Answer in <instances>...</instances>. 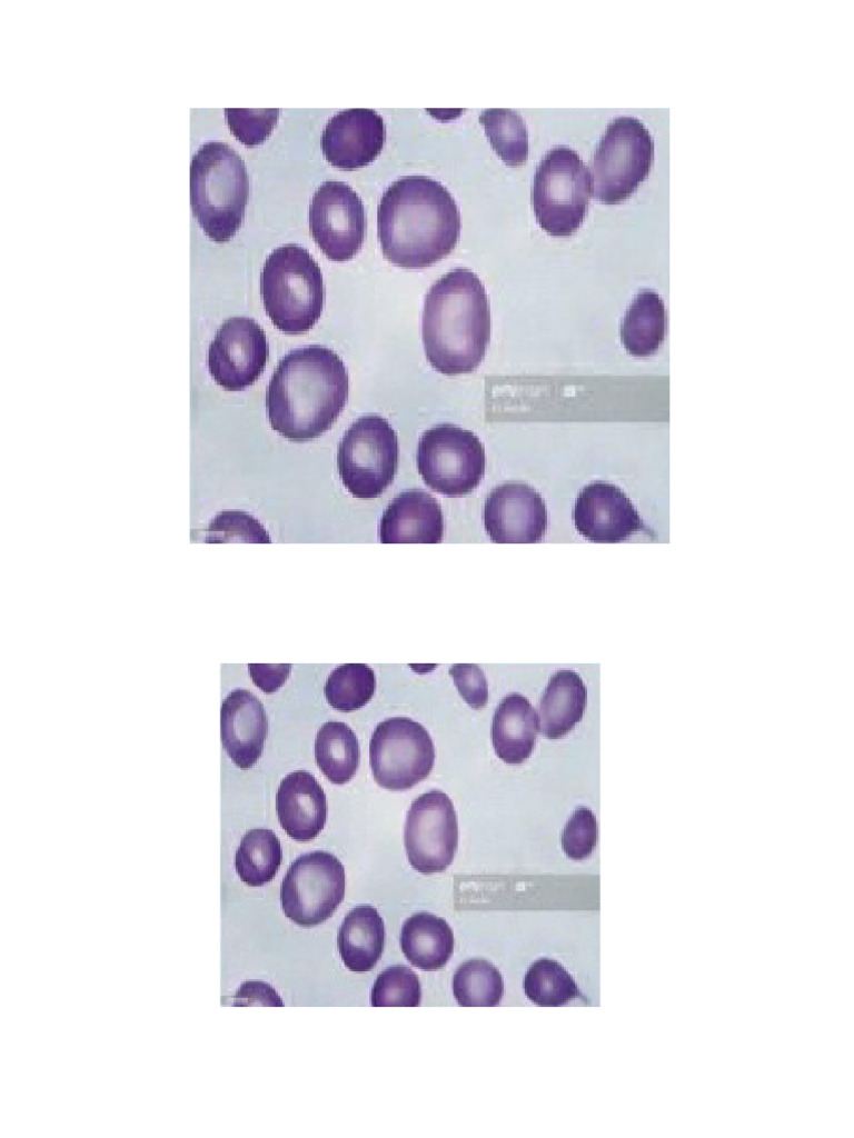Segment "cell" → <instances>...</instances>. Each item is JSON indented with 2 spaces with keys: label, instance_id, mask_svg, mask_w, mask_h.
<instances>
[{
  "label": "cell",
  "instance_id": "6da1fadb",
  "mask_svg": "<svg viewBox=\"0 0 854 1138\" xmlns=\"http://www.w3.org/2000/svg\"><path fill=\"white\" fill-rule=\"evenodd\" d=\"M377 228L388 261L405 269H423L455 248L460 214L440 182L426 176H405L383 193Z\"/></svg>",
  "mask_w": 854,
  "mask_h": 1138
},
{
  "label": "cell",
  "instance_id": "7a4b0ae2",
  "mask_svg": "<svg viewBox=\"0 0 854 1138\" xmlns=\"http://www.w3.org/2000/svg\"><path fill=\"white\" fill-rule=\"evenodd\" d=\"M348 397L342 360L321 346L297 348L278 363L267 388L271 428L291 441H308L327 431Z\"/></svg>",
  "mask_w": 854,
  "mask_h": 1138
},
{
  "label": "cell",
  "instance_id": "3957f363",
  "mask_svg": "<svg viewBox=\"0 0 854 1138\" xmlns=\"http://www.w3.org/2000/svg\"><path fill=\"white\" fill-rule=\"evenodd\" d=\"M421 337L427 360L440 373H467L480 365L490 337V312L485 288L473 271L454 269L430 287Z\"/></svg>",
  "mask_w": 854,
  "mask_h": 1138
},
{
  "label": "cell",
  "instance_id": "277c9868",
  "mask_svg": "<svg viewBox=\"0 0 854 1138\" xmlns=\"http://www.w3.org/2000/svg\"><path fill=\"white\" fill-rule=\"evenodd\" d=\"M248 198L246 166L224 141H208L190 164V202L199 226L215 242H227L241 226Z\"/></svg>",
  "mask_w": 854,
  "mask_h": 1138
},
{
  "label": "cell",
  "instance_id": "5b68a950",
  "mask_svg": "<svg viewBox=\"0 0 854 1138\" xmlns=\"http://www.w3.org/2000/svg\"><path fill=\"white\" fill-rule=\"evenodd\" d=\"M260 293L267 315L280 331L304 333L322 312L321 270L307 249L292 243L278 247L264 264Z\"/></svg>",
  "mask_w": 854,
  "mask_h": 1138
},
{
  "label": "cell",
  "instance_id": "8992f818",
  "mask_svg": "<svg viewBox=\"0 0 854 1138\" xmlns=\"http://www.w3.org/2000/svg\"><path fill=\"white\" fill-rule=\"evenodd\" d=\"M592 194L590 172L575 150L555 147L537 166L532 204L538 224L548 234H573L584 221Z\"/></svg>",
  "mask_w": 854,
  "mask_h": 1138
},
{
  "label": "cell",
  "instance_id": "52a82bcc",
  "mask_svg": "<svg viewBox=\"0 0 854 1138\" xmlns=\"http://www.w3.org/2000/svg\"><path fill=\"white\" fill-rule=\"evenodd\" d=\"M653 160L654 141L643 122L627 116L615 118L593 156L594 197L606 204L627 199L648 176Z\"/></svg>",
  "mask_w": 854,
  "mask_h": 1138
},
{
  "label": "cell",
  "instance_id": "ba28073f",
  "mask_svg": "<svg viewBox=\"0 0 854 1138\" xmlns=\"http://www.w3.org/2000/svg\"><path fill=\"white\" fill-rule=\"evenodd\" d=\"M398 439L378 415L358 418L338 448V472L345 488L358 499H374L393 482L398 466Z\"/></svg>",
  "mask_w": 854,
  "mask_h": 1138
},
{
  "label": "cell",
  "instance_id": "9c48e42d",
  "mask_svg": "<svg viewBox=\"0 0 854 1138\" xmlns=\"http://www.w3.org/2000/svg\"><path fill=\"white\" fill-rule=\"evenodd\" d=\"M485 449L471 431L451 423L425 431L417 448V468L424 482L446 496L473 491L485 472Z\"/></svg>",
  "mask_w": 854,
  "mask_h": 1138
},
{
  "label": "cell",
  "instance_id": "30bf717a",
  "mask_svg": "<svg viewBox=\"0 0 854 1138\" xmlns=\"http://www.w3.org/2000/svg\"><path fill=\"white\" fill-rule=\"evenodd\" d=\"M434 762V742L419 722L393 717L375 728L369 741V763L380 787L410 789L428 777Z\"/></svg>",
  "mask_w": 854,
  "mask_h": 1138
},
{
  "label": "cell",
  "instance_id": "8fae6325",
  "mask_svg": "<svg viewBox=\"0 0 854 1138\" xmlns=\"http://www.w3.org/2000/svg\"><path fill=\"white\" fill-rule=\"evenodd\" d=\"M344 895V866L332 854L321 850L299 856L288 868L280 887L285 916L301 927L327 920Z\"/></svg>",
  "mask_w": 854,
  "mask_h": 1138
},
{
  "label": "cell",
  "instance_id": "7c38bea8",
  "mask_svg": "<svg viewBox=\"0 0 854 1138\" xmlns=\"http://www.w3.org/2000/svg\"><path fill=\"white\" fill-rule=\"evenodd\" d=\"M404 843L408 861L418 872H441L451 864L458 846V822L445 792L431 790L411 802Z\"/></svg>",
  "mask_w": 854,
  "mask_h": 1138
},
{
  "label": "cell",
  "instance_id": "4fadbf2b",
  "mask_svg": "<svg viewBox=\"0 0 854 1138\" xmlns=\"http://www.w3.org/2000/svg\"><path fill=\"white\" fill-rule=\"evenodd\" d=\"M311 236L332 261L350 260L361 248L366 214L360 197L341 181H326L315 191L309 207Z\"/></svg>",
  "mask_w": 854,
  "mask_h": 1138
},
{
  "label": "cell",
  "instance_id": "5bb4252c",
  "mask_svg": "<svg viewBox=\"0 0 854 1138\" xmlns=\"http://www.w3.org/2000/svg\"><path fill=\"white\" fill-rule=\"evenodd\" d=\"M268 355L261 327L250 318L232 317L220 326L209 346V372L224 389L240 391L260 377Z\"/></svg>",
  "mask_w": 854,
  "mask_h": 1138
},
{
  "label": "cell",
  "instance_id": "9a60e30c",
  "mask_svg": "<svg viewBox=\"0 0 854 1138\" xmlns=\"http://www.w3.org/2000/svg\"><path fill=\"white\" fill-rule=\"evenodd\" d=\"M484 525L491 541L530 543L543 539L547 510L542 496L522 482L503 483L488 495Z\"/></svg>",
  "mask_w": 854,
  "mask_h": 1138
},
{
  "label": "cell",
  "instance_id": "2e32d148",
  "mask_svg": "<svg viewBox=\"0 0 854 1138\" xmlns=\"http://www.w3.org/2000/svg\"><path fill=\"white\" fill-rule=\"evenodd\" d=\"M577 531L593 542H620L646 530L639 513L617 486L595 481L579 492L573 512Z\"/></svg>",
  "mask_w": 854,
  "mask_h": 1138
},
{
  "label": "cell",
  "instance_id": "e0dca14e",
  "mask_svg": "<svg viewBox=\"0 0 854 1138\" xmlns=\"http://www.w3.org/2000/svg\"><path fill=\"white\" fill-rule=\"evenodd\" d=\"M386 140L383 118L373 109L341 110L327 122L321 134L324 156L338 169L354 170L369 164Z\"/></svg>",
  "mask_w": 854,
  "mask_h": 1138
},
{
  "label": "cell",
  "instance_id": "ac0fdd59",
  "mask_svg": "<svg viewBox=\"0 0 854 1138\" xmlns=\"http://www.w3.org/2000/svg\"><path fill=\"white\" fill-rule=\"evenodd\" d=\"M221 741L234 763L251 768L260 758L267 737L265 708L248 690L231 691L221 705Z\"/></svg>",
  "mask_w": 854,
  "mask_h": 1138
},
{
  "label": "cell",
  "instance_id": "d6986e66",
  "mask_svg": "<svg viewBox=\"0 0 854 1138\" xmlns=\"http://www.w3.org/2000/svg\"><path fill=\"white\" fill-rule=\"evenodd\" d=\"M443 536L440 505L430 493L420 489L398 493L384 511L379 523V540L383 543H437L443 540Z\"/></svg>",
  "mask_w": 854,
  "mask_h": 1138
},
{
  "label": "cell",
  "instance_id": "ffe728a7",
  "mask_svg": "<svg viewBox=\"0 0 854 1138\" xmlns=\"http://www.w3.org/2000/svg\"><path fill=\"white\" fill-rule=\"evenodd\" d=\"M276 808L281 828L297 841L312 840L326 823V795L316 778L305 770L290 772L281 780Z\"/></svg>",
  "mask_w": 854,
  "mask_h": 1138
},
{
  "label": "cell",
  "instance_id": "44dd1931",
  "mask_svg": "<svg viewBox=\"0 0 854 1138\" xmlns=\"http://www.w3.org/2000/svg\"><path fill=\"white\" fill-rule=\"evenodd\" d=\"M539 730L536 710L519 693L506 696L497 706L491 723L495 752L506 763H522L533 752Z\"/></svg>",
  "mask_w": 854,
  "mask_h": 1138
},
{
  "label": "cell",
  "instance_id": "7402d4cb",
  "mask_svg": "<svg viewBox=\"0 0 854 1138\" xmlns=\"http://www.w3.org/2000/svg\"><path fill=\"white\" fill-rule=\"evenodd\" d=\"M586 687L573 670H559L552 676L539 702V730L548 739H559L583 718Z\"/></svg>",
  "mask_w": 854,
  "mask_h": 1138
},
{
  "label": "cell",
  "instance_id": "603a6c76",
  "mask_svg": "<svg viewBox=\"0 0 854 1138\" xmlns=\"http://www.w3.org/2000/svg\"><path fill=\"white\" fill-rule=\"evenodd\" d=\"M384 942V921L374 907H355L344 918L338 932V950L349 970H371L381 957Z\"/></svg>",
  "mask_w": 854,
  "mask_h": 1138
},
{
  "label": "cell",
  "instance_id": "cb8c5ba5",
  "mask_svg": "<svg viewBox=\"0 0 854 1138\" xmlns=\"http://www.w3.org/2000/svg\"><path fill=\"white\" fill-rule=\"evenodd\" d=\"M400 946L413 966L434 971L449 960L454 950V934L445 919L429 912H418L405 921Z\"/></svg>",
  "mask_w": 854,
  "mask_h": 1138
},
{
  "label": "cell",
  "instance_id": "d4e9b609",
  "mask_svg": "<svg viewBox=\"0 0 854 1138\" xmlns=\"http://www.w3.org/2000/svg\"><path fill=\"white\" fill-rule=\"evenodd\" d=\"M665 329L666 317L662 299L656 292L644 290L635 296L624 316L620 340L632 356L647 357L661 347Z\"/></svg>",
  "mask_w": 854,
  "mask_h": 1138
},
{
  "label": "cell",
  "instance_id": "484cf974",
  "mask_svg": "<svg viewBox=\"0 0 854 1138\" xmlns=\"http://www.w3.org/2000/svg\"><path fill=\"white\" fill-rule=\"evenodd\" d=\"M315 759L329 781L348 782L360 760L358 739L351 728L340 721L325 722L316 736Z\"/></svg>",
  "mask_w": 854,
  "mask_h": 1138
},
{
  "label": "cell",
  "instance_id": "4316f807",
  "mask_svg": "<svg viewBox=\"0 0 854 1138\" xmlns=\"http://www.w3.org/2000/svg\"><path fill=\"white\" fill-rule=\"evenodd\" d=\"M281 858L280 841L275 832L252 829L242 837L236 851V871L248 886H264L276 876Z\"/></svg>",
  "mask_w": 854,
  "mask_h": 1138
},
{
  "label": "cell",
  "instance_id": "83f0119b",
  "mask_svg": "<svg viewBox=\"0 0 854 1138\" xmlns=\"http://www.w3.org/2000/svg\"><path fill=\"white\" fill-rule=\"evenodd\" d=\"M453 991L463 1007H493L502 1000L504 981L493 964L484 959H470L455 972Z\"/></svg>",
  "mask_w": 854,
  "mask_h": 1138
},
{
  "label": "cell",
  "instance_id": "f1b7e54d",
  "mask_svg": "<svg viewBox=\"0 0 854 1138\" xmlns=\"http://www.w3.org/2000/svg\"><path fill=\"white\" fill-rule=\"evenodd\" d=\"M479 121L493 149L507 166L518 167L527 160V129L516 111L486 109L480 113Z\"/></svg>",
  "mask_w": 854,
  "mask_h": 1138
},
{
  "label": "cell",
  "instance_id": "f546056e",
  "mask_svg": "<svg viewBox=\"0 0 854 1138\" xmlns=\"http://www.w3.org/2000/svg\"><path fill=\"white\" fill-rule=\"evenodd\" d=\"M376 689L374 670L365 663H346L335 668L325 685L328 703L344 712L364 707Z\"/></svg>",
  "mask_w": 854,
  "mask_h": 1138
},
{
  "label": "cell",
  "instance_id": "4dcf8cb0",
  "mask_svg": "<svg viewBox=\"0 0 854 1138\" xmlns=\"http://www.w3.org/2000/svg\"><path fill=\"white\" fill-rule=\"evenodd\" d=\"M524 990L529 1000L543 1007H559L578 995L572 976L557 961L536 960L524 978Z\"/></svg>",
  "mask_w": 854,
  "mask_h": 1138
},
{
  "label": "cell",
  "instance_id": "1f68e13d",
  "mask_svg": "<svg viewBox=\"0 0 854 1138\" xmlns=\"http://www.w3.org/2000/svg\"><path fill=\"white\" fill-rule=\"evenodd\" d=\"M421 990L417 975L406 966L396 965L378 975L371 989L374 1007H417Z\"/></svg>",
  "mask_w": 854,
  "mask_h": 1138
},
{
  "label": "cell",
  "instance_id": "d6a6232c",
  "mask_svg": "<svg viewBox=\"0 0 854 1138\" xmlns=\"http://www.w3.org/2000/svg\"><path fill=\"white\" fill-rule=\"evenodd\" d=\"M202 532V541L208 543L270 542L269 535L261 522L242 510L218 512Z\"/></svg>",
  "mask_w": 854,
  "mask_h": 1138
},
{
  "label": "cell",
  "instance_id": "836d02e7",
  "mask_svg": "<svg viewBox=\"0 0 854 1138\" xmlns=\"http://www.w3.org/2000/svg\"><path fill=\"white\" fill-rule=\"evenodd\" d=\"M226 120L232 134L245 146L264 142L274 130L279 109H225Z\"/></svg>",
  "mask_w": 854,
  "mask_h": 1138
},
{
  "label": "cell",
  "instance_id": "e575fe53",
  "mask_svg": "<svg viewBox=\"0 0 854 1138\" xmlns=\"http://www.w3.org/2000/svg\"><path fill=\"white\" fill-rule=\"evenodd\" d=\"M597 839L598 825L593 811L585 807L576 809L562 833V847L566 856L573 860L588 858Z\"/></svg>",
  "mask_w": 854,
  "mask_h": 1138
},
{
  "label": "cell",
  "instance_id": "d590c367",
  "mask_svg": "<svg viewBox=\"0 0 854 1138\" xmlns=\"http://www.w3.org/2000/svg\"><path fill=\"white\" fill-rule=\"evenodd\" d=\"M449 675L460 696L471 708L485 707L488 700V685L483 670L477 665H454L449 669Z\"/></svg>",
  "mask_w": 854,
  "mask_h": 1138
},
{
  "label": "cell",
  "instance_id": "8d00e7d4",
  "mask_svg": "<svg viewBox=\"0 0 854 1138\" xmlns=\"http://www.w3.org/2000/svg\"><path fill=\"white\" fill-rule=\"evenodd\" d=\"M235 1006H284L275 989L262 981H246L237 990Z\"/></svg>",
  "mask_w": 854,
  "mask_h": 1138
},
{
  "label": "cell",
  "instance_id": "74e56055",
  "mask_svg": "<svg viewBox=\"0 0 854 1138\" xmlns=\"http://www.w3.org/2000/svg\"><path fill=\"white\" fill-rule=\"evenodd\" d=\"M248 668L254 683L264 692L271 693L286 682L291 665L250 663Z\"/></svg>",
  "mask_w": 854,
  "mask_h": 1138
}]
</instances>
